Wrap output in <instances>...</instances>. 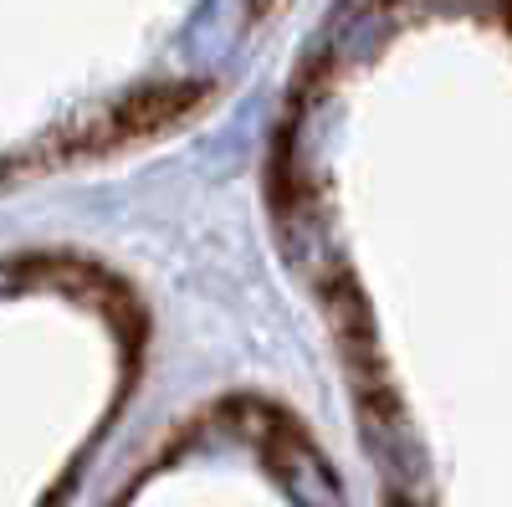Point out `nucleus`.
Wrapping results in <instances>:
<instances>
[{
    "label": "nucleus",
    "mask_w": 512,
    "mask_h": 507,
    "mask_svg": "<svg viewBox=\"0 0 512 507\" xmlns=\"http://www.w3.org/2000/svg\"><path fill=\"white\" fill-rule=\"evenodd\" d=\"M282 477H287L297 507H344V497H338L333 477L323 472V461H318L313 451H303V446H292V451H287Z\"/></svg>",
    "instance_id": "obj_1"
}]
</instances>
